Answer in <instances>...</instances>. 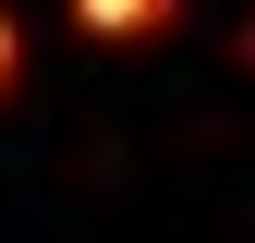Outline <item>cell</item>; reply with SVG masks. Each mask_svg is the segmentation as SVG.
<instances>
[]
</instances>
